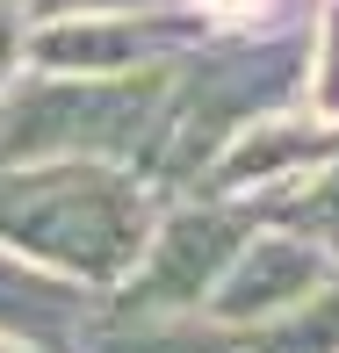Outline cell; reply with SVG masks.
Instances as JSON below:
<instances>
[{
    "mask_svg": "<svg viewBox=\"0 0 339 353\" xmlns=\"http://www.w3.org/2000/svg\"><path fill=\"white\" fill-rule=\"evenodd\" d=\"M152 245V195L123 166L51 159V166H0V252L51 281L116 288L137 274Z\"/></svg>",
    "mask_w": 339,
    "mask_h": 353,
    "instance_id": "obj_1",
    "label": "cell"
},
{
    "mask_svg": "<svg viewBox=\"0 0 339 353\" xmlns=\"http://www.w3.org/2000/svg\"><path fill=\"white\" fill-rule=\"evenodd\" d=\"M166 108H173V79L159 65L123 79L22 72L0 94V166H51V159L123 166L166 137Z\"/></svg>",
    "mask_w": 339,
    "mask_h": 353,
    "instance_id": "obj_2",
    "label": "cell"
},
{
    "mask_svg": "<svg viewBox=\"0 0 339 353\" xmlns=\"http://www.w3.org/2000/svg\"><path fill=\"white\" fill-rule=\"evenodd\" d=\"M246 252V216L238 210H181L152 231L137 274H130V303L123 310L144 317H173V310H195V303L217 296L224 267Z\"/></svg>",
    "mask_w": 339,
    "mask_h": 353,
    "instance_id": "obj_3",
    "label": "cell"
},
{
    "mask_svg": "<svg viewBox=\"0 0 339 353\" xmlns=\"http://www.w3.org/2000/svg\"><path fill=\"white\" fill-rule=\"evenodd\" d=\"M173 43H181V22H159V14H58L22 37V58L66 79H123L152 72V58H166Z\"/></svg>",
    "mask_w": 339,
    "mask_h": 353,
    "instance_id": "obj_4",
    "label": "cell"
},
{
    "mask_svg": "<svg viewBox=\"0 0 339 353\" xmlns=\"http://www.w3.org/2000/svg\"><path fill=\"white\" fill-rule=\"evenodd\" d=\"M318 281H325L318 245H303V238H246V252L224 267L209 310L224 325H274V317L303 310L318 296Z\"/></svg>",
    "mask_w": 339,
    "mask_h": 353,
    "instance_id": "obj_5",
    "label": "cell"
},
{
    "mask_svg": "<svg viewBox=\"0 0 339 353\" xmlns=\"http://www.w3.org/2000/svg\"><path fill=\"white\" fill-rule=\"evenodd\" d=\"M0 346L14 353H72L87 346V303L66 281L0 252Z\"/></svg>",
    "mask_w": 339,
    "mask_h": 353,
    "instance_id": "obj_6",
    "label": "cell"
},
{
    "mask_svg": "<svg viewBox=\"0 0 339 353\" xmlns=\"http://www.w3.org/2000/svg\"><path fill=\"white\" fill-rule=\"evenodd\" d=\"M94 353H224V339H202L188 317H144V310H123L116 325L94 339Z\"/></svg>",
    "mask_w": 339,
    "mask_h": 353,
    "instance_id": "obj_7",
    "label": "cell"
},
{
    "mask_svg": "<svg viewBox=\"0 0 339 353\" xmlns=\"http://www.w3.org/2000/svg\"><path fill=\"white\" fill-rule=\"evenodd\" d=\"M253 353H339V296L303 303V310L274 317V325H267V339L253 346Z\"/></svg>",
    "mask_w": 339,
    "mask_h": 353,
    "instance_id": "obj_8",
    "label": "cell"
},
{
    "mask_svg": "<svg viewBox=\"0 0 339 353\" xmlns=\"http://www.w3.org/2000/svg\"><path fill=\"white\" fill-rule=\"evenodd\" d=\"M289 223H303V245H325V252H339V166L325 173V181L311 188V195H289V202H274Z\"/></svg>",
    "mask_w": 339,
    "mask_h": 353,
    "instance_id": "obj_9",
    "label": "cell"
},
{
    "mask_svg": "<svg viewBox=\"0 0 339 353\" xmlns=\"http://www.w3.org/2000/svg\"><path fill=\"white\" fill-rule=\"evenodd\" d=\"M311 101H318V116L339 123V8L325 14V29H318V51H311Z\"/></svg>",
    "mask_w": 339,
    "mask_h": 353,
    "instance_id": "obj_10",
    "label": "cell"
},
{
    "mask_svg": "<svg viewBox=\"0 0 339 353\" xmlns=\"http://www.w3.org/2000/svg\"><path fill=\"white\" fill-rule=\"evenodd\" d=\"M22 8H0V94L14 87V79H22Z\"/></svg>",
    "mask_w": 339,
    "mask_h": 353,
    "instance_id": "obj_11",
    "label": "cell"
},
{
    "mask_svg": "<svg viewBox=\"0 0 339 353\" xmlns=\"http://www.w3.org/2000/svg\"><path fill=\"white\" fill-rule=\"evenodd\" d=\"M195 8H209V14H253V0H195Z\"/></svg>",
    "mask_w": 339,
    "mask_h": 353,
    "instance_id": "obj_12",
    "label": "cell"
},
{
    "mask_svg": "<svg viewBox=\"0 0 339 353\" xmlns=\"http://www.w3.org/2000/svg\"><path fill=\"white\" fill-rule=\"evenodd\" d=\"M0 8H14V0H0Z\"/></svg>",
    "mask_w": 339,
    "mask_h": 353,
    "instance_id": "obj_13",
    "label": "cell"
},
{
    "mask_svg": "<svg viewBox=\"0 0 339 353\" xmlns=\"http://www.w3.org/2000/svg\"><path fill=\"white\" fill-rule=\"evenodd\" d=\"M0 353H14V346H0Z\"/></svg>",
    "mask_w": 339,
    "mask_h": 353,
    "instance_id": "obj_14",
    "label": "cell"
}]
</instances>
